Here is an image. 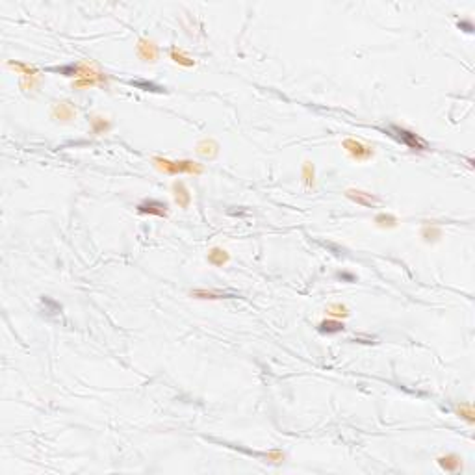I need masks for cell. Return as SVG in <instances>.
<instances>
[{
    "instance_id": "6da1fadb",
    "label": "cell",
    "mask_w": 475,
    "mask_h": 475,
    "mask_svg": "<svg viewBox=\"0 0 475 475\" xmlns=\"http://www.w3.org/2000/svg\"><path fill=\"white\" fill-rule=\"evenodd\" d=\"M393 130L399 134V140H403L407 145L414 147V149H425V143L419 141V140L416 138V134H410V132H407V130H401V128H393Z\"/></svg>"
}]
</instances>
